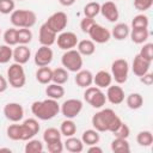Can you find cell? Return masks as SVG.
<instances>
[{
	"instance_id": "13",
	"label": "cell",
	"mask_w": 153,
	"mask_h": 153,
	"mask_svg": "<svg viewBox=\"0 0 153 153\" xmlns=\"http://www.w3.org/2000/svg\"><path fill=\"white\" fill-rule=\"evenodd\" d=\"M4 115L11 122H19L24 117V109L19 103H7L4 106Z\"/></svg>"
},
{
	"instance_id": "4",
	"label": "cell",
	"mask_w": 153,
	"mask_h": 153,
	"mask_svg": "<svg viewBox=\"0 0 153 153\" xmlns=\"http://www.w3.org/2000/svg\"><path fill=\"white\" fill-rule=\"evenodd\" d=\"M7 81L14 88H22L26 82L25 71L23 65L20 63H12L7 69Z\"/></svg>"
},
{
	"instance_id": "2",
	"label": "cell",
	"mask_w": 153,
	"mask_h": 153,
	"mask_svg": "<svg viewBox=\"0 0 153 153\" xmlns=\"http://www.w3.org/2000/svg\"><path fill=\"white\" fill-rule=\"evenodd\" d=\"M31 112L38 120L48 121L54 118L60 112V105L57 100L51 98H47L44 100H36L31 105Z\"/></svg>"
},
{
	"instance_id": "11",
	"label": "cell",
	"mask_w": 153,
	"mask_h": 153,
	"mask_svg": "<svg viewBox=\"0 0 153 153\" xmlns=\"http://www.w3.org/2000/svg\"><path fill=\"white\" fill-rule=\"evenodd\" d=\"M87 33H88L91 41H93L94 43H99V44L106 43L111 38V32L106 27H104L97 23H94L91 26V29L88 30Z\"/></svg>"
},
{
	"instance_id": "3",
	"label": "cell",
	"mask_w": 153,
	"mask_h": 153,
	"mask_svg": "<svg viewBox=\"0 0 153 153\" xmlns=\"http://www.w3.org/2000/svg\"><path fill=\"white\" fill-rule=\"evenodd\" d=\"M10 20L16 27H32L37 22V16L33 11L30 10H14L11 13Z\"/></svg>"
},
{
	"instance_id": "20",
	"label": "cell",
	"mask_w": 153,
	"mask_h": 153,
	"mask_svg": "<svg viewBox=\"0 0 153 153\" xmlns=\"http://www.w3.org/2000/svg\"><path fill=\"white\" fill-rule=\"evenodd\" d=\"M75 84L79 86V87H88L93 84V74L91 71L88 69H80L76 72V75H75Z\"/></svg>"
},
{
	"instance_id": "33",
	"label": "cell",
	"mask_w": 153,
	"mask_h": 153,
	"mask_svg": "<svg viewBox=\"0 0 153 153\" xmlns=\"http://www.w3.org/2000/svg\"><path fill=\"white\" fill-rule=\"evenodd\" d=\"M136 142L142 147H149L153 143V135L149 130H142L136 135Z\"/></svg>"
},
{
	"instance_id": "5",
	"label": "cell",
	"mask_w": 153,
	"mask_h": 153,
	"mask_svg": "<svg viewBox=\"0 0 153 153\" xmlns=\"http://www.w3.org/2000/svg\"><path fill=\"white\" fill-rule=\"evenodd\" d=\"M61 63L67 71L76 73L82 67V57L76 49H69L61 56Z\"/></svg>"
},
{
	"instance_id": "25",
	"label": "cell",
	"mask_w": 153,
	"mask_h": 153,
	"mask_svg": "<svg viewBox=\"0 0 153 153\" xmlns=\"http://www.w3.org/2000/svg\"><path fill=\"white\" fill-rule=\"evenodd\" d=\"M63 147H65L68 152H72V153H80V152H82V149H84V142H82L80 139H78V137L69 136V137H67V140L65 141Z\"/></svg>"
},
{
	"instance_id": "1",
	"label": "cell",
	"mask_w": 153,
	"mask_h": 153,
	"mask_svg": "<svg viewBox=\"0 0 153 153\" xmlns=\"http://www.w3.org/2000/svg\"><path fill=\"white\" fill-rule=\"evenodd\" d=\"M91 123L97 131L112 133L120 127V124L122 123V120L117 116V114L112 109H103L92 116Z\"/></svg>"
},
{
	"instance_id": "37",
	"label": "cell",
	"mask_w": 153,
	"mask_h": 153,
	"mask_svg": "<svg viewBox=\"0 0 153 153\" xmlns=\"http://www.w3.org/2000/svg\"><path fill=\"white\" fill-rule=\"evenodd\" d=\"M17 38L19 44H29L32 39V32L30 29L26 27L17 29Z\"/></svg>"
},
{
	"instance_id": "31",
	"label": "cell",
	"mask_w": 153,
	"mask_h": 153,
	"mask_svg": "<svg viewBox=\"0 0 153 153\" xmlns=\"http://www.w3.org/2000/svg\"><path fill=\"white\" fill-rule=\"evenodd\" d=\"M60 131H61V134H62L63 136H66V137L74 136V134L76 133V124L74 123L73 120L67 118V120H65V121L61 123Z\"/></svg>"
},
{
	"instance_id": "38",
	"label": "cell",
	"mask_w": 153,
	"mask_h": 153,
	"mask_svg": "<svg viewBox=\"0 0 153 153\" xmlns=\"http://www.w3.org/2000/svg\"><path fill=\"white\" fill-rule=\"evenodd\" d=\"M4 41L7 45H17L18 44V38H17V29L11 27L7 29L4 33Z\"/></svg>"
},
{
	"instance_id": "32",
	"label": "cell",
	"mask_w": 153,
	"mask_h": 153,
	"mask_svg": "<svg viewBox=\"0 0 153 153\" xmlns=\"http://www.w3.org/2000/svg\"><path fill=\"white\" fill-rule=\"evenodd\" d=\"M126 103L128 105L129 109L131 110H137L142 106L143 104V98L140 93H130L127 98H126Z\"/></svg>"
},
{
	"instance_id": "34",
	"label": "cell",
	"mask_w": 153,
	"mask_h": 153,
	"mask_svg": "<svg viewBox=\"0 0 153 153\" xmlns=\"http://www.w3.org/2000/svg\"><path fill=\"white\" fill-rule=\"evenodd\" d=\"M61 136H62L61 131L56 128H48L43 133V140L45 143H50V142L61 140Z\"/></svg>"
},
{
	"instance_id": "53",
	"label": "cell",
	"mask_w": 153,
	"mask_h": 153,
	"mask_svg": "<svg viewBox=\"0 0 153 153\" xmlns=\"http://www.w3.org/2000/svg\"><path fill=\"white\" fill-rule=\"evenodd\" d=\"M0 32H1V30H0Z\"/></svg>"
},
{
	"instance_id": "7",
	"label": "cell",
	"mask_w": 153,
	"mask_h": 153,
	"mask_svg": "<svg viewBox=\"0 0 153 153\" xmlns=\"http://www.w3.org/2000/svg\"><path fill=\"white\" fill-rule=\"evenodd\" d=\"M128 73H129V65L127 60L117 59L111 63V75L112 79L118 85L124 84L128 80Z\"/></svg>"
},
{
	"instance_id": "40",
	"label": "cell",
	"mask_w": 153,
	"mask_h": 153,
	"mask_svg": "<svg viewBox=\"0 0 153 153\" xmlns=\"http://www.w3.org/2000/svg\"><path fill=\"white\" fill-rule=\"evenodd\" d=\"M23 124L26 127V129L29 130V133L31 134V136L33 137L38 131H39V123L36 118H26Z\"/></svg>"
},
{
	"instance_id": "44",
	"label": "cell",
	"mask_w": 153,
	"mask_h": 153,
	"mask_svg": "<svg viewBox=\"0 0 153 153\" xmlns=\"http://www.w3.org/2000/svg\"><path fill=\"white\" fill-rule=\"evenodd\" d=\"M139 55L143 59H146L147 61H151L153 60V43H146L143 44V47L141 48Z\"/></svg>"
},
{
	"instance_id": "28",
	"label": "cell",
	"mask_w": 153,
	"mask_h": 153,
	"mask_svg": "<svg viewBox=\"0 0 153 153\" xmlns=\"http://www.w3.org/2000/svg\"><path fill=\"white\" fill-rule=\"evenodd\" d=\"M111 151L115 153H128L130 152V146L127 139L115 137L111 141Z\"/></svg>"
},
{
	"instance_id": "30",
	"label": "cell",
	"mask_w": 153,
	"mask_h": 153,
	"mask_svg": "<svg viewBox=\"0 0 153 153\" xmlns=\"http://www.w3.org/2000/svg\"><path fill=\"white\" fill-rule=\"evenodd\" d=\"M68 79H69V75H68V71L66 68L59 67V68L53 69V80H51L53 82L63 85L68 81Z\"/></svg>"
},
{
	"instance_id": "10",
	"label": "cell",
	"mask_w": 153,
	"mask_h": 153,
	"mask_svg": "<svg viewBox=\"0 0 153 153\" xmlns=\"http://www.w3.org/2000/svg\"><path fill=\"white\" fill-rule=\"evenodd\" d=\"M6 134H7L8 139L14 140V141H27V140L32 139V136L29 133V130L26 129V127L23 123L17 124V122H14V124H10L7 127Z\"/></svg>"
},
{
	"instance_id": "9",
	"label": "cell",
	"mask_w": 153,
	"mask_h": 153,
	"mask_svg": "<svg viewBox=\"0 0 153 153\" xmlns=\"http://www.w3.org/2000/svg\"><path fill=\"white\" fill-rule=\"evenodd\" d=\"M81 110H82V102L76 98L67 99L60 106V111L62 112V115L66 118H71V120L75 118Z\"/></svg>"
},
{
	"instance_id": "50",
	"label": "cell",
	"mask_w": 153,
	"mask_h": 153,
	"mask_svg": "<svg viewBox=\"0 0 153 153\" xmlns=\"http://www.w3.org/2000/svg\"><path fill=\"white\" fill-rule=\"evenodd\" d=\"M87 152H88V153H102L103 149H102L100 147H98L97 145H91L90 148L87 149Z\"/></svg>"
},
{
	"instance_id": "14",
	"label": "cell",
	"mask_w": 153,
	"mask_h": 153,
	"mask_svg": "<svg viewBox=\"0 0 153 153\" xmlns=\"http://www.w3.org/2000/svg\"><path fill=\"white\" fill-rule=\"evenodd\" d=\"M54 57V53L51 50L50 47L47 45H41L38 48V50L35 53V63L38 67H44V66H49L50 62L53 61Z\"/></svg>"
},
{
	"instance_id": "8",
	"label": "cell",
	"mask_w": 153,
	"mask_h": 153,
	"mask_svg": "<svg viewBox=\"0 0 153 153\" xmlns=\"http://www.w3.org/2000/svg\"><path fill=\"white\" fill-rule=\"evenodd\" d=\"M44 24H45L49 29H51L54 32L60 33V32H62V31L66 29V26H67V24H68V17H67V14H66L65 12L59 11V12L53 13V14L47 19V22H45Z\"/></svg>"
},
{
	"instance_id": "47",
	"label": "cell",
	"mask_w": 153,
	"mask_h": 153,
	"mask_svg": "<svg viewBox=\"0 0 153 153\" xmlns=\"http://www.w3.org/2000/svg\"><path fill=\"white\" fill-rule=\"evenodd\" d=\"M96 22H94V19L93 18H88V17H85L84 19H81V22H80V29H81V31L82 32H88V30L91 29V26L94 24Z\"/></svg>"
},
{
	"instance_id": "35",
	"label": "cell",
	"mask_w": 153,
	"mask_h": 153,
	"mask_svg": "<svg viewBox=\"0 0 153 153\" xmlns=\"http://www.w3.org/2000/svg\"><path fill=\"white\" fill-rule=\"evenodd\" d=\"M24 151H25V153H41V152H43V143H42V141L32 137V139L27 140V143L25 145Z\"/></svg>"
},
{
	"instance_id": "52",
	"label": "cell",
	"mask_w": 153,
	"mask_h": 153,
	"mask_svg": "<svg viewBox=\"0 0 153 153\" xmlns=\"http://www.w3.org/2000/svg\"><path fill=\"white\" fill-rule=\"evenodd\" d=\"M1 152H7V153H11L12 152V149L11 148H0V153Z\"/></svg>"
},
{
	"instance_id": "12",
	"label": "cell",
	"mask_w": 153,
	"mask_h": 153,
	"mask_svg": "<svg viewBox=\"0 0 153 153\" xmlns=\"http://www.w3.org/2000/svg\"><path fill=\"white\" fill-rule=\"evenodd\" d=\"M79 39H78V36L72 32V31H62L59 33V36L56 37V43H57V47L62 50H69V49H73L76 47Z\"/></svg>"
},
{
	"instance_id": "19",
	"label": "cell",
	"mask_w": 153,
	"mask_h": 153,
	"mask_svg": "<svg viewBox=\"0 0 153 153\" xmlns=\"http://www.w3.org/2000/svg\"><path fill=\"white\" fill-rule=\"evenodd\" d=\"M31 57V51L26 44H19L13 50V60L17 63L24 65L26 63Z\"/></svg>"
},
{
	"instance_id": "26",
	"label": "cell",
	"mask_w": 153,
	"mask_h": 153,
	"mask_svg": "<svg viewBox=\"0 0 153 153\" xmlns=\"http://www.w3.org/2000/svg\"><path fill=\"white\" fill-rule=\"evenodd\" d=\"M36 79H37L38 82H41L43 85L50 84L51 80H53V69L48 66L39 67L36 72Z\"/></svg>"
},
{
	"instance_id": "6",
	"label": "cell",
	"mask_w": 153,
	"mask_h": 153,
	"mask_svg": "<svg viewBox=\"0 0 153 153\" xmlns=\"http://www.w3.org/2000/svg\"><path fill=\"white\" fill-rule=\"evenodd\" d=\"M84 99L86 103H88L92 108L99 109L106 103V96L105 93L97 86H88L86 87L84 92Z\"/></svg>"
},
{
	"instance_id": "18",
	"label": "cell",
	"mask_w": 153,
	"mask_h": 153,
	"mask_svg": "<svg viewBox=\"0 0 153 153\" xmlns=\"http://www.w3.org/2000/svg\"><path fill=\"white\" fill-rule=\"evenodd\" d=\"M151 63H152L151 61H147L146 59L141 57V56L137 54V55L134 57V60H133L131 69H133L134 74L140 78V76H142L143 74H146V73L149 71Z\"/></svg>"
},
{
	"instance_id": "24",
	"label": "cell",
	"mask_w": 153,
	"mask_h": 153,
	"mask_svg": "<svg viewBox=\"0 0 153 153\" xmlns=\"http://www.w3.org/2000/svg\"><path fill=\"white\" fill-rule=\"evenodd\" d=\"M76 50L80 53V55L82 56H90L92 54H94L96 51V44L91 39H82V41H79L78 44H76Z\"/></svg>"
},
{
	"instance_id": "39",
	"label": "cell",
	"mask_w": 153,
	"mask_h": 153,
	"mask_svg": "<svg viewBox=\"0 0 153 153\" xmlns=\"http://www.w3.org/2000/svg\"><path fill=\"white\" fill-rule=\"evenodd\" d=\"M13 59V50L10 45H0V63H7L10 60Z\"/></svg>"
},
{
	"instance_id": "15",
	"label": "cell",
	"mask_w": 153,
	"mask_h": 153,
	"mask_svg": "<svg viewBox=\"0 0 153 153\" xmlns=\"http://www.w3.org/2000/svg\"><path fill=\"white\" fill-rule=\"evenodd\" d=\"M100 13L105 19H108L111 23L117 22L118 17H120L117 5L112 1H106L103 5H100Z\"/></svg>"
},
{
	"instance_id": "36",
	"label": "cell",
	"mask_w": 153,
	"mask_h": 153,
	"mask_svg": "<svg viewBox=\"0 0 153 153\" xmlns=\"http://www.w3.org/2000/svg\"><path fill=\"white\" fill-rule=\"evenodd\" d=\"M99 13H100V5L98 2H96V1H91V2L86 4L85 7H84V14H85V17L94 18Z\"/></svg>"
},
{
	"instance_id": "23",
	"label": "cell",
	"mask_w": 153,
	"mask_h": 153,
	"mask_svg": "<svg viewBox=\"0 0 153 153\" xmlns=\"http://www.w3.org/2000/svg\"><path fill=\"white\" fill-rule=\"evenodd\" d=\"M110 32H111V36H114L115 39L123 41L129 36L130 29L126 23H118L112 27V31H110Z\"/></svg>"
},
{
	"instance_id": "49",
	"label": "cell",
	"mask_w": 153,
	"mask_h": 153,
	"mask_svg": "<svg viewBox=\"0 0 153 153\" xmlns=\"http://www.w3.org/2000/svg\"><path fill=\"white\" fill-rule=\"evenodd\" d=\"M7 87H8V81H7V79L4 78V76L0 74V93L5 92V91L7 90Z\"/></svg>"
},
{
	"instance_id": "45",
	"label": "cell",
	"mask_w": 153,
	"mask_h": 153,
	"mask_svg": "<svg viewBox=\"0 0 153 153\" xmlns=\"http://www.w3.org/2000/svg\"><path fill=\"white\" fill-rule=\"evenodd\" d=\"M152 5H153V0H134V7L141 12L149 10Z\"/></svg>"
},
{
	"instance_id": "21",
	"label": "cell",
	"mask_w": 153,
	"mask_h": 153,
	"mask_svg": "<svg viewBox=\"0 0 153 153\" xmlns=\"http://www.w3.org/2000/svg\"><path fill=\"white\" fill-rule=\"evenodd\" d=\"M93 82L99 88H105L111 85L112 82V75L108 71H99L93 75Z\"/></svg>"
},
{
	"instance_id": "42",
	"label": "cell",
	"mask_w": 153,
	"mask_h": 153,
	"mask_svg": "<svg viewBox=\"0 0 153 153\" xmlns=\"http://www.w3.org/2000/svg\"><path fill=\"white\" fill-rule=\"evenodd\" d=\"M112 134H114V136L115 137H120V139H128L129 137V135H130V129H129V127H128V124H126V123H121L120 124V127L115 130V131H112Z\"/></svg>"
},
{
	"instance_id": "54",
	"label": "cell",
	"mask_w": 153,
	"mask_h": 153,
	"mask_svg": "<svg viewBox=\"0 0 153 153\" xmlns=\"http://www.w3.org/2000/svg\"><path fill=\"white\" fill-rule=\"evenodd\" d=\"M19 1H22V0H19Z\"/></svg>"
},
{
	"instance_id": "17",
	"label": "cell",
	"mask_w": 153,
	"mask_h": 153,
	"mask_svg": "<svg viewBox=\"0 0 153 153\" xmlns=\"http://www.w3.org/2000/svg\"><path fill=\"white\" fill-rule=\"evenodd\" d=\"M106 100H109L111 104L117 105L121 104L124 100V91L118 85H110L106 87Z\"/></svg>"
},
{
	"instance_id": "27",
	"label": "cell",
	"mask_w": 153,
	"mask_h": 153,
	"mask_svg": "<svg viewBox=\"0 0 153 153\" xmlns=\"http://www.w3.org/2000/svg\"><path fill=\"white\" fill-rule=\"evenodd\" d=\"M45 93H47L48 98L59 100L65 96V88H63V86L53 82V84H48V86L45 88Z\"/></svg>"
},
{
	"instance_id": "43",
	"label": "cell",
	"mask_w": 153,
	"mask_h": 153,
	"mask_svg": "<svg viewBox=\"0 0 153 153\" xmlns=\"http://www.w3.org/2000/svg\"><path fill=\"white\" fill-rule=\"evenodd\" d=\"M16 4L14 0H0V13L10 14L14 11Z\"/></svg>"
},
{
	"instance_id": "51",
	"label": "cell",
	"mask_w": 153,
	"mask_h": 153,
	"mask_svg": "<svg viewBox=\"0 0 153 153\" xmlns=\"http://www.w3.org/2000/svg\"><path fill=\"white\" fill-rule=\"evenodd\" d=\"M75 1H76V0H59V2H60L62 6H65V7H69V6L74 5Z\"/></svg>"
},
{
	"instance_id": "46",
	"label": "cell",
	"mask_w": 153,
	"mask_h": 153,
	"mask_svg": "<svg viewBox=\"0 0 153 153\" xmlns=\"http://www.w3.org/2000/svg\"><path fill=\"white\" fill-rule=\"evenodd\" d=\"M47 148L50 153H61L63 151V143L61 140H57V141H54V142H50V143H47Z\"/></svg>"
},
{
	"instance_id": "48",
	"label": "cell",
	"mask_w": 153,
	"mask_h": 153,
	"mask_svg": "<svg viewBox=\"0 0 153 153\" xmlns=\"http://www.w3.org/2000/svg\"><path fill=\"white\" fill-rule=\"evenodd\" d=\"M140 81H141L142 84L147 85V86H151V85L153 84V74L147 72L146 74H143L142 76H140Z\"/></svg>"
},
{
	"instance_id": "29",
	"label": "cell",
	"mask_w": 153,
	"mask_h": 153,
	"mask_svg": "<svg viewBox=\"0 0 153 153\" xmlns=\"http://www.w3.org/2000/svg\"><path fill=\"white\" fill-rule=\"evenodd\" d=\"M100 140V136H99V131H97L96 129H87L82 133V136H81V141L84 143H86L87 146H91V145H97Z\"/></svg>"
},
{
	"instance_id": "22",
	"label": "cell",
	"mask_w": 153,
	"mask_h": 153,
	"mask_svg": "<svg viewBox=\"0 0 153 153\" xmlns=\"http://www.w3.org/2000/svg\"><path fill=\"white\" fill-rule=\"evenodd\" d=\"M129 36L131 38V41L136 44H142L148 39L149 36V31L148 27L143 29V27H131V31L129 32Z\"/></svg>"
},
{
	"instance_id": "16",
	"label": "cell",
	"mask_w": 153,
	"mask_h": 153,
	"mask_svg": "<svg viewBox=\"0 0 153 153\" xmlns=\"http://www.w3.org/2000/svg\"><path fill=\"white\" fill-rule=\"evenodd\" d=\"M57 33L54 32L51 29H49L45 24H42L39 27V35H38V41L42 45L51 47L56 42Z\"/></svg>"
},
{
	"instance_id": "41",
	"label": "cell",
	"mask_w": 153,
	"mask_h": 153,
	"mask_svg": "<svg viewBox=\"0 0 153 153\" xmlns=\"http://www.w3.org/2000/svg\"><path fill=\"white\" fill-rule=\"evenodd\" d=\"M148 24H149L148 17L145 16V14H137L131 20V27H143V29H147Z\"/></svg>"
}]
</instances>
